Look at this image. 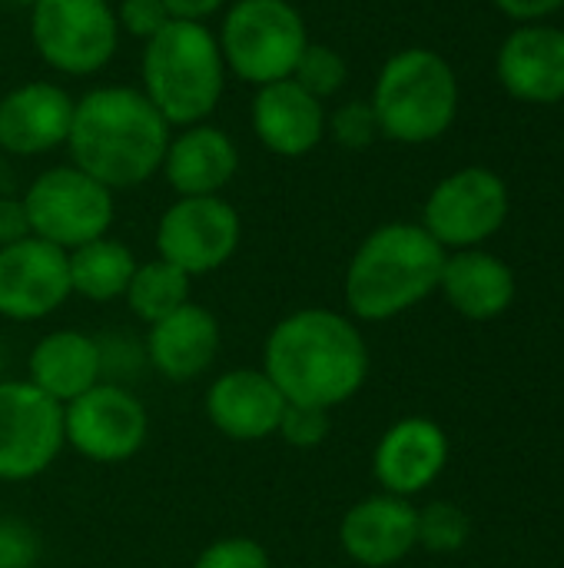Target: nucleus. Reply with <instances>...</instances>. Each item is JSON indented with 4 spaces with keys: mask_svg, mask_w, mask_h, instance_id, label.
<instances>
[{
    "mask_svg": "<svg viewBox=\"0 0 564 568\" xmlns=\"http://www.w3.org/2000/svg\"><path fill=\"white\" fill-rule=\"evenodd\" d=\"M263 373L286 403L329 413L366 386L369 346L349 316L302 306L269 329L263 343Z\"/></svg>",
    "mask_w": 564,
    "mask_h": 568,
    "instance_id": "f257e3e1",
    "label": "nucleus"
},
{
    "mask_svg": "<svg viewBox=\"0 0 564 568\" xmlns=\"http://www.w3.org/2000/svg\"><path fill=\"white\" fill-rule=\"evenodd\" d=\"M166 146L170 123L136 87H96L73 103L70 160L110 193L153 180L163 170Z\"/></svg>",
    "mask_w": 564,
    "mask_h": 568,
    "instance_id": "f03ea898",
    "label": "nucleus"
},
{
    "mask_svg": "<svg viewBox=\"0 0 564 568\" xmlns=\"http://www.w3.org/2000/svg\"><path fill=\"white\" fill-rule=\"evenodd\" d=\"M445 250L422 223H386L372 230L349 260L346 306L362 323H386L425 303L442 280Z\"/></svg>",
    "mask_w": 564,
    "mask_h": 568,
    "instance_id": "7ed1b4c3",
    "label": "nucleus"
},
{
    "mask_svg": "<svg viewBox=\"0 0 564 568\" xmlns=\"http://www.w3.org/2000/svg\"><path fill=\"white\" fill-rule=\"evenodd\" d=\"M143 93L170 126L206 123L226 90V60L206 23L170 20L143 47Z\"/></svg>",
    "mask_w": 564,
    "mask_h": 568,
    "instance_id": "20e7f679",
    "label": "nucleus"
},
{
    "mask_svg": "<svg viewBox=\"0 0 564 568\" xmlns=\"http://www.w3.org/2000/svg\"><path fill=\"white\" fill-rule=\"evenodd\" d=\"M369 103L382 136L396 143H432L455 123L459 77L442 53L409 47L382 63Z\"/></svg>",
    "mask_w": 564,
    "mask_h": 568,
    "instance_id": "39448f33",
    "label": "nucleus"
},
{
    "mask_svg": "<svg viewBox=\"0 0 564 568\" xmlns=\"http://www.w3.org/2000/svg\"><path fill=\"white\" fill-rule=\"evenodd\" d=\"M226 70L253 87L293 77L309 47L306 20L289 0H236L219 23Z\"/></svg>",
    "mask_w": 564,
    "mask_h": 568,
    "instance_id": "423d86ee",
    "label": "nucleus"
},
{
    "mask_svg": "<svg viewBox=\"0 0 564 568\" xmlns=\"http://www.w3.org/2000/svg\"><path fill=\"white\" fill-rule=\"evenodd\" d=\"M30 40L40 60L66 77L103 70L120 43L110 0H33Z\"/></svg>",
    "mask_w": 564,
    "mask_h": 568,
    "instance_id": "0eeeda50",
    "label": "nucleus"
},
{
    "mask_svg": "<svg viewBox=\"0 0 564 568\" xmlns=\"http://www.w3.org/2000/svg\"><path fill=\"white\" fill-rule=\"evenodd\" d=\"M20 200L27 206L30 233L66 253L106 236L116 216L113 193L73 163L43 170Z\"/></svg>",
    "mask_w": 564,
    "mask_h": 568,
    "instance_id": "6e6552de",
    "label": "nucleus"
},
{
    "mask_svg": "<svg viewBox=\"0 0 564 568\" xmlns=\"http://www.w3.org/2000/svg\"><path fill=\"white\" fill-rule=\"evenodd\" d=\"M63 439L90 463L120 466L146 446L150 413L130 386L103 379L63 406Z\"/></svg>",
    "mask_w": 564,
    "mask_h": 568,
    "instance_id": "1a4fd4ad",
    "label": "nucleus"
},
{
    "mask_svg": "<svg viewBox=\"0 0 564 568\" xmlns=\"http://www.w3.org/2000/svg\"><path fill=\"white\" fill-rule=\"evenodd\" d=\"M509 220V186L489 166H465L439 180L425 200L422 226L442 250H475Z\"/></svg>",
    "mask_w": 564,
    "mask_h": 568,
    "instance_id": "9d476101",
    "label": "nucleus"
},
{
    "mask_svg": "<svg viewBox=\"0 0 564 568\" xmlns=\"http://www.w3.org/2000/svg\"><path fill=\"white\" fill-rule=\"evenodd\" d=\"M243 240V220L223 196H180L156 223L160 260L183 270L189 280L226 266Z\"/></svg>",
    "mask_w": 564,
    "mask_h": 568,
    "instance_id": "9b49d317",
    "label": "nucleus"
},
{
    "mask_svg": "<svg viewBox=\"0 0 564 568\" xmlns=\"http://www.w3.org/2000/svg\"><path fill=\"white\" fill-rule=\"evenodd\" d=\"M63 406L27 379L0 383V483H30L63 453Z\"/></svg>",
    "mask_w": 564,
    "mask_h": 568,
    "instance_id": "f8f14e48",
    "label": "nucleus"
},
{
    "mask_svg": "<svg viewBox=\"0 0 564 568\" xmlns=\"http://www.w3.org/2000/svg\"><path fill=\"white\" fill-rule=\"evenodd\" d=\"M70 290L66 250L27 236L20 243L0 246V316L10 323H37L53 316Z\"/></svg>",
    "mask_w": 564,
    "mask_h": 568,
    "instance_id": "ddd939ff",
    "label": "nucleus"
},
{
    "mask_svg": "<svg viewBox=\"0 0 564 568\" xmlns=\"http://www.w3.org/2000/svg\"><path fill=\"white\" fill-rule=\"evenodd\" d=\"M286 406V396L263 373V366L226 369L203 393L209 426L233 443H263L276 436Z\"/></svg>",
    "mask_w": 564,
    "mask_h": 568,
    "instance_id": "4468645a",
    "label": "nucleus"
},
{
    "mask_svg": "<svg viewBox=\"0 0 564 568\" xmlns=\"http://www.w3.org/2000/svg\"><path fill=\"white\" fill-rule=\"evenodd\" d=\"M449 463V439L439 423L409 416L382 433L372 453V473L382 493L412 499L429 489Z\"/></svg>",
    "mask_w": 564,
    "mask_h": 568,
    "instance_id": "2eb2a0df",
    "label": "nucleus"
},
{
    "mask_svg": "<svg viewBox=\"0 0 564 568\" xmlns=\"http://www.w3.org/2000/svg\"><path fill=\"white\" fill-rule=\"evenodd\" d=\"M342 552L362 568H389L419 546V509L409 499L379 493L352 509L339 523Z\"/></svg>",
    "mask_w": 564,
    "mask_h": 568,
    "instance_id": "dca6fc26",
    "label": "nucleus"
},
{
    "mask_svg": "<svg viewBox=\"0 0 564 568\" xmlns=\"http://www.w3.org/2000/svg\"><path fill=\"white\" fill-rule=\"evenodd\" d=\"M495 77L522 103L564 100V30L548 23L515 27L495 57Z\"/></svg>",
    "mask_w": 564,
    "mask_h": 568,
    "instance_id": "f3484780",
    "label": "nucleus"
},
{
    "mask_svg": "<svg viewBox=\"0 0 564 568\" xmlns=\"http://www.w3.org/2000/svg\"><path fill=\"white\" fill-rule=\"evenodd\" d=\"M146 366L166 383H193L216 363L219 320L203 303H183L170 316L146 326Z\"/></svg>",
    "mask_w": 564,
    "mask_h": 568,
    "instance_id": "a211bd4d",
    "label": "nucleus"
},
{
    "mask_svg": "<svg viewBox=\"0 0 564 568\" xmlns=\"http://www.w3.org/2000/svg\"><path fill=\"white\" fill-rule=\"evenodd\" d=\"M73 103L76 100L50 80L13 87L0 100V150L13 156H40L63 146Z\"/></svg>",
    "mask_w": 564,
    "mask_h": 568,
    "instance_id": "6ab92c4d",
    "label": "nucleus"
},
{
    "mask_svg": "<svg viewBox=\"0 0 564 568\" xmlns=\"http://www.w3.org/2000/svg\"><path fill=\"white\" fill-rule=\"evenodd\" d=\"M253 130L276 156H306L326 136L322 100L306 93L293 77L266 83L253 100Z\"/></svg>",
    "mask_w": 564,
    "mask_h": 568,
    "instance_id": "aec40b11",
    "label": "nucleus"
},
{
    "mask_svg": "<svg viewBox=\"0 0 564 568\" xmlns=\"http://www.w3.org/2000/svg\"><path fill=\"white\" fill-rule=\"evenodd\" d=\"M239 170V150L233 136L213 123L183 126L170 136L163 173L180 196H219Z\"/></svg>",
    "mask_w": 564,
    "mask_h": 568,
    "instance_id": "412c9836",
    "label": "nucleus"
},
{
    "mask_svg": "<svg viewBox=\"0 0 564 568\" xmlns=\"http://www.w3.org/2000/svg\"><path fill=\"white\" fill-rule=\"evenodd\" d=\"M27 383L66 406L96 383H103L100 339L83 329H50L27 356Z\"/></svg>",
    "mask_w": 564,
    "mask_h": 568,
    "instance_id": "4be33fe9",
    "label": "nucleus"
},
{
    "mask_svg": "<svg viewBox=\"0 0 564 568\" xmlns=\"http://www.w3.org/2000/svg\"><path fill=\"white\" fill-rule=\"evenodd\" d=\"M439 290L445 293L449 306L465 320H495L515 300V273L505 260L485 250H459L445 256Z\"/></svg>",
    "mask_w": 564,
    "mask_h": 568,
    "instance_id": "5701e85b",
    "label": "nucleus"
},
{
    "mask_svg": "<svg viewBox=\"0 0 564 568\" xmlns=\"http://www.w3.org/2000/svg\"><path fill=\"white\" fill-rule=\"evenodd\" d=\"M70 260V290L86 303H113L126 296V286L136 273V256L126 243L113 240L110 233L90 240L66 253Z\"/></svg>",
    "mask_w": 564,
    "mask_h": 568,
    "instance_id": "b1692460",
    "label": "nucleus"
},
{
    "mask_svg": "<svg viewBox=\"0 0 564 568\" xmlns=\"http://www.w3.org/2000/svg\"><path fill=\"white\" fill-rule=\"evenodd\" d=\"M189 283L193 280L183 270H176L173 263L156 256V260L136 266L123 300L136 320L153 326L156 320H163L173 310H180L183 303H189Z\"/></svg>",
    "mask_w": 564,
    "mask_h": 568,
    "instance_id": "393cba45",
    "label": "nucleus"
},
{
    "mask_svg": "<svg viewBox=\"0 0 564 568\" xmlns=\"http://www.w3.org/2000/svg\"><path fill=\"white\" fill-rule=\"evenodd\" d=\"M293 80L306 93H312L316 100H326V97H336L346 87L349 63H346V57L336 47H329V43H309L302 50L296 70H293Z\"/></svg>",
    "mask_w": 564,
    "mask_h": 568,
    "instance_id": "a878e982",
    "label": "nucleus"
},
{
    "mask_svg": "<svg viewBox=\"0 0 564 568\" xmlns=\"http://www.w3.org/2000/svg\"><path fill=\"white\" fill-rule=\"evenodd\" d=\"M469 529V516L455 503H432L419 513V546L429 552H459Z\"/></svg>",
    "mask_w": 564,
    "mask_h": 568,
    "instance_id": "bb28decb",
    "label": "nucleus"
},
{
    "mask_svg": "<svg viewBox=\"0 0 564 568\" xmlns=\"http://www.w3.org/2000/svg\"><path fill=\"white\" fill-rule=\"evenodd\" d=\"M326 130L336 136V143L349 146V150H366L376 143L379 133V120H376V110L369 100H352V103H342L332 120H326Z\"/></svg>",
    "mask_w": 564,
    "mask_h": 568,
    "instance_id": "cd10ccee",
    "label": "nucleus"
},
{
    "mask_svg": "<svg viewBox=\"0 0 564 568\" xmlns=\"http://www.w3.org/2000/svg\"><path fill=\"white\" fill-rule=\"evenodd\" d=\"M193 568H273V559L263 542L249 536H226L209 542L196 556Z\"/></svg>",
    "mask_w": 564,
    "mask_h": 568,
    "instance_id": "c85d7f7f",
    "label": "nucleus"
},
{
    "mask_svg": "<svg viewBox=\"0 0 564 568\" xmlns=\"http://www.w3.org/2000/svg\"><path fill=\"white\" fill-rule=\"evenodd\" d=\"M276 436L293 449H316L329 436V413L316 406H286Z\"/></svg>",
    "mask_w": 564,
    "mask_h": 568,
    "instance_id": "c756f323",
    "label": "nucleus"
},
{
    "mask_svg": "<svg viewBox=\"0 0 564 568\" xmlns=\"http://www.w3.org/2000/svg\"><path fill=\"white\" fill-rule=\"evenodd\" d=\"M100 339V356H103V379L126 386L130 376H136L146 366V349L143 343H133L130 336H96Z\"/></svg>",
    "mask_w": 564,
    "mask_h": 568,
    "instance_id": "7c9ffc66",
    "label": "nucleus"
},
{
    "mask_svg": "<svg viewBox=\"0 0 564 568\" xmlns=\"http://www.w3.org/2000/svg\"><path fill=\"white\" fill-rule=\"evenodd\" d=\"M40 559V536L20 519H0V568H33Z\"/></svg>",
    "mask_w": 564,
    "mask_h": 568,
    "instance_id": "2f4dec72",
    "label": "nucleus"
},
{
    "mask_svg": "<svg viewBox=\"0 0 564 568\" xmlns=\"http://www.w3.org/2000/svg\"><path fill=\"white\" fill-rule=\"evenodd\" d=\"M116 23H120V33L150 40L170 23V13L163 0H123L116 7Z\"/></svg>",
    "mask_w": 564,
    "mask_h": 568,
    "instance_id": "473e14b6",
    "label": "nucleus"
},
{
    "mask_svg": "<svg viewBox=\"0 0 564 568\" xmlns=\"http://www.w3.org/2000/svg\"><path fill=\"white\" fill-rule=\"evenodd\" d=\"M33 236L30 233V220H27V206L23 200H0V246H10V243H20Z\"/></svg>",
    "mask_w": 564,
    "mask_h": 568,
    "instance_id": "72a5a7b5",
    "label": "nucleus"
},
{
    "mask_svg": "<svg viewBox=\"0 0 564 568\" xmlns=\"http://www.w3.org/2000/svg\"><path fill=\"white\" fill-rule=\"evenodd\" d=\"M505 17L519 20V23H539L548 13L562 10L564 0H492Z\"/></svg>",
    "mask_w": 564,
    "mask_h": 568,
    "instance_id": "f704fd0d",
    "label": "nucleus"
},
{
    "mask_svg": "<svg viewBox=\"0 0 564 568\" xmlns=\"http://www.w3.org/2000/svg\"><path fill=\"white\" fill-rule=\"evenodd\" d=\"M226 0H163L170 20H193V23H203L209 20L216 10H223Z\"/></svg>",
    "mask_w": 564,
    "mask_h": 568,
    "instance_id": "c9c22d12",
    "label": "nucleus"
},
{
    "mask_svg": "<svg viewBox=\"0 0 564 568\" xmlns=\"http://www.w3.org/2000/svg\"><path fill=\"white\" fill-rule=\"evenodd\" d=\"M10 3H20V7H33V0H10Z\"/></svg>",
    "mask_w": 564,
    "mask_h": 568,
    "instance_id": "e433bc0d",
    "label": "nucleus"
}]
</instances>
